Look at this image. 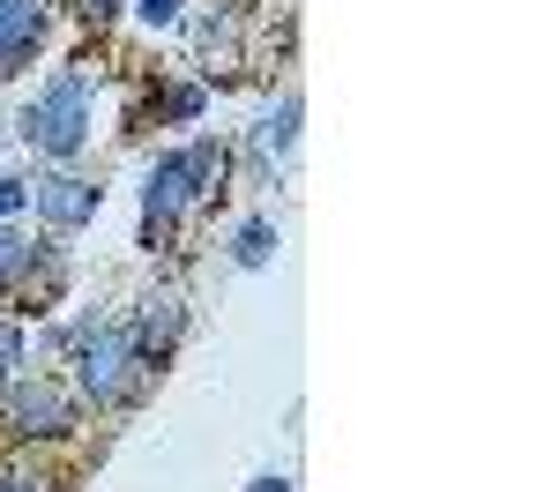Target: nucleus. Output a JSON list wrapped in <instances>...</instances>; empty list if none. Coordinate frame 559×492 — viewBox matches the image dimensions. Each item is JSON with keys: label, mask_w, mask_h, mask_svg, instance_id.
<instances>
[{"label": "nucleus", "mask_w": 559, "mask_h": 492, "mask_svg": "<svg viewBox=\"0 0 559 492\" xmlns=\"http://www.w3.org/2000/svg\"><path fill=\"white\" fill-rule=\"evenodd\" d=\"M31 217V172H0V224Z\"/></svg>", "instance_id": "obj_12"}, {"label": "nucleus", "mask_w": 559, "mask_h": 492, "mask_svg": "<svg viewBox=\"0 0 559 492\" xmlns=\"http://www.w3.org/2000/svg\"><path fill=\"white\" fill-rule=\"evenodd\" d=\"M202 105H210V97H202V83H179L173 97H165V112H173L179 128H187V120H202Z\"/></svg>", "instance_id": "obj_14"}, {"label": "nucleus", "mask_w": 559, "mask_h": 492, "mask_svg": "<svg viewBox=\"0 0 559 492\" xmlns=\"http://www.w3.org/2000/svg\"><path fill=\"white\" fill-rule=\"evenodd\" d=\"M90 128H97V112H90L83 75H45V83L23 97V112H15L23 149L45 157V165H75V157L90 149Z\"/></svg>", "instance_id": "obj_2"}, {"label": "nucleus", "mask_w": 559, "mask_h": 492, "mask_svg": "<svg viewBox=\"0 0 559 492\" xmlns=\"http://www.w3.org/2000/svg\"><path fill=\"white\" fill-rule=\"evenodd\" d=\"M60 344H68V365H75V396L97 403V410H120V403L142 396V381H157L128 344V321H105V313H83V321H68L60 328Z\"/></svg>", "instance_id": "obj_1"}, {"label": "nucleus", "mask_w": 559, "mask_h": 492, "mask_svg": "<svg viewBox=\"0 0 559 492\" xmlns=\"http://www.w3.org/2000/svg\"><path fill=\"white\" fill-rule=\"evenodd\" d=\"M31 209H38L45 231H83V224H97V209H105V187L83 172H68V165H52V172L31 179Z\"/></svg>", "instance_id": "obj_4"}, {"label": "nucleus", "mask_w": 559, "mask_h": 492, "mask_svg": "<svg viewBox=\"0 0 559 492\" xmlns=\"http://www.w3.org/2000/svg\"><path fill=\"white\" fill-rule=\"evenodd\" d=\"M134 15H142L150 31H173L179 15H187V8H179V0H134Z\"/></svg>", "instance_id": "obj_15"}, {"label": "nucleus", "mask_w": 559, "mask_h": 492, "mask_svg": "<svg viewBox=\"0 0 559 492\" xmlns=\"http://www.w3.org/2000/svg\"><path fill=\"white\" fill-rule=\"evenodd\" d=\"M276 262V224L269 217H247L231 231V268H269Z\"/></svg>", "instance_id": "obj_11"}, {"label": "nucleus", "mask_w": 559, "mask_h": 492, "mask_svg": "<svg viewBox=\"0 0 559 492\" xmlns=\"http://www.w3.org/2000/svg\"><path fill=\"white\" fill-rule=\"evenodd\" d=\"M179 165H187V187H194V202H210L216 187L231 179V149H224L216 134H194V142L179 149Z\"/></svg>", "instance_id": "obj_9"}, {"label": "nucleus", "mask_w": 559, "mask_h": 492, "mask_svg": "<svg viewBox=\"0 0 559 492\" xmlns=\"http://www.w3.org/2000/svg\"><path fill=\"white\" fill-rule=\"evenodd\" d=\"M52 38V0H0V75H23Z\"/></svg>", "instance_id": "obj_7"}, {"label": "nucleus", "mask_w": 559, "mask_h": 492, "mask_svg": "<svg viewBox=\"0 0 559 492\" xmlns=\"http://www.w3.org/2000/svg\"><path fill=\"white\" fill-rule=\"evenodd\" d=\"M0 492H45V478H23V470H8V478H0Z\"/></svg>", "instance_id": "obj_16"}, {"label": "nucleus", "mask_w": 559, "mask_h": 492, "mask_svg": "<svg viewBox=\"0 0 559 492\" xmlns=\"http://www.w3.org/2000/svg\"><path fill=\"white\" fill-rule=\"evenodd\" d=\"M179 336H187V299H179V291H150V299H142V313L128 321L134 358H142L150 373H165V358L179 351Z\"/></svg>", "instance_id": "obj_6"}, {"label": "nucleus", "mask_w": 559, "mask_h": 492, "mask_svg": "<svg viewBox=\"0 0 559 492\" xmlns=\"http://www.w3.org/2000/svg\"><path fill=\"white\" fill-rule=\"evenodd\" d=\"M112 8H120V0H83V15H90V23H105Z\"/></svg>", "instance_id": "obj_18"}, {"label": "nucleus", "mask_w": 559, "mask_h": 492, "mask_svg": "<svg viewBox=\"0 0 559 492\" xmlns=\"http://www.w3.org/2000/svg\"><path fill=\"white\" fill-rule=\"evenodd\" d=\"M194 209V187H187V165H179V149H165L150 172H142V247H157L179 217Z\"/></svg>", "instance_id": "obj_5"}, {"label": "nucleus", "mask_w": 559, "mask_h": 492, "mask_svg": "<svg viewBox=\"0 0 559 492\" xmlns=\"http://www.w3.org/2000/svg\"><path fill=\"white\" fill-rule=\"evenodd\" d=\"M247 492H292V478H284V470H269V478H254Z\"/></svg>", "instance_id": "obj_17"}, {"label": "nucleus", "mask_w": 559, "mask_h": 492, "mask_svg": "<svg viewBox=\"0 0 559 492\" xmlns=\"http://www.w3.org/2000/svg\"><path fill=\"white\" fill-rule=\"evenodd\" d=\"M38 268H45V247H31L23 224H0V299L23 291V284H38Z\"/></svg>", "instance_id": "obj_10"}, {"label": "nucleus", "mask_w": 559, "mask_h": 492, "mask_svg": "<svg viewBox=\"0 0 559 492\" xmlns=\"http://www.w3.org/2000/svg\"><path fill=\"white\" fill-rule=\"evenodd\" d=\"M299 120H306L299 89H284V97L269 105V120H261V128H254V142H261V157H254V165H284V157L299 149Z\"/></svg>", "instance_id": "obj_8"}, {"label": "nucleus", "mask_w": 559, "mask_h": 492, "mask_svg": "<svg viewBox=\"0 0 559 492\" xmlns=\"http://www.w3.org/2000/svg\"><path fill=\"white\" fill-rule=\"evenodd\" d=\"M23 358H31V344H23V328H15V321H0V396H8V381L23 373Z\"/></svg>", "instance_id": "obj_13"}, {"label": "nucleus", "mask_w": 559, "mask_h": 492, "mask_svg": "<svg viewBox=\"0 0 559 492\" xmlns=\"http://www.w3.org/2000/svg\"><path fill=\"white\" fill-rule=\"evenodd\" d=\"M75 418H83V396L52 373H15L0 396V425L15 441H60V433H75Z\"/></svg>", "instance_id": "obj_3"}]
</instances>
